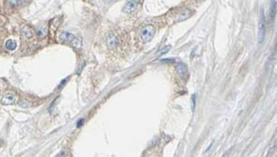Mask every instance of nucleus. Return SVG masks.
Wrapping results in <instances>:
<instances>
[{"label":"nucleus","instance_id":"obj_12","mask_svg":"<svg viewBox=\"0 0 277 157\" xmlns=\"http://www.w3.org/2000/svg\"><path fill=\"white\" fill-rule=\"evenodd\" d=\"M46 33H47L46 27H42L39 30L37 31V34H38V36H39L40 38H43L46 35Z\"/></svg>","mask_w":277,"mask_h":157},{"label":"nucleus","instance_id":"obj_10","mask_svg":"<svg viewBox=\"0 0 277 157\" xmlns=\"http://www.w3.org/2000/svg\"><path fill=\"white\" fill-rule=\"evenodd\" d=\"M5 46H6V48H7L8 50H9V51H14V50L17 48V42H16L14 39H9L6 41Z\"/></svg>","mask_w":277,"mask_h":157},{"label":"nucleus","instance_id":"obj_2","mask_svg":"<svg viewBox=\"0 0 277 157\" xmlns=\"http://www.w3.org/2000/svg\"><path fill=\"white\" fill-rule=\"evenodd\" d=\"M265 32H266L265 17H264V11L261 8L260 9V15H259V30H258V42L259 44L262 43L263 40H264Z\"/></svg>","mask_w":277,"mask_h":157},{"label":"nucleus","instance_id":"obj_9","mask_svg":"<svg viewBox=\"0 0 277 157\" xmlns=\"http://www.w3.org/2000/svg\"><path fill=\"white\" fill-rule=\"evenodd\" d=\"M74 38H75V36L73 34L67 32V31H63L59 35V39L62 41H66V42H71Z\"/></svg>","mask_w":277,"mask_h":157},{"label":"nucleus","instance_id":"obj_4","mask_svg":"<svg viewBox=\"0 0 277 157\" xmlns=\"http://www.w3.org/2000/svg\"><path fill=\"white\" fill-rule=\"evenodd\" d=\"M106 43H107V46L110 48V49H114L115 47H117L118 45V37L113 34V33H110L108 34L107 36V39H106Z\"/></svg>","mask_w":277,"mask_h":157},{"label":"nucleus","instance_id":"obj_8","mask_svg":"<svg viewBox=\"0 0 277 157\" xmlns=\"http://www.w3.org/2000/svg\"><path fill=\"white\" fill-rule=\"evenodd\" d=\"M276 15V0L271 1V7H270V21L274 22Z\"/></svg>","mask_w":277,"mask_h":157},{"label":"nucleus","instance_id":"obj_16","mask_svg":"<svg viewBox=\"0 0 277 157\" xmlns=\"http://www.w3.org/2000/svg\"><path fill=\"white\" fill-rule=\"evenodd\" d=\"M195 105H196V95L192 96V109L194 110L195 109Z\"/></svg>","mask_w":277,"mask_h":157},{"label":"nucleus","instance_id":"obj_17","mask_svg":"<svg viewBox=\"0 0 277 157\" xmlns=\"http://www.w3.org/2000/svg\"><path fill=\"white\" fill-rule=\"evenodd\" d=\"M83 122H84V119H83V118H82V119H79V121H78V123H77V127H78V128H79L80 126H82Z\"/></svg>","mask_w":277,"mask_h":157},{"label":"nucleus","instance_id":"obj_15","mask_svg":"<svg viewBox=\"0 0 277 157\" xmlns=\"http://www.w3.org/2000/svg\"><path fill=\"white\" fill-rule=\"evenodd\" d=\"M162 62H164V63H169V62H175V59L173 58H167V59H162L161 60Z\"/></svg>","mask_w":277,"mask_h":157},{"label":"nucleus","instance_id":"obj_7","mask_svg":"<svg viewBox=\"0 0 277 157\" xmlns=\"http://www.w3.org/2000/svg\"><path fill=\"white\" fill-rule=\"evenodd\" d=\"M177 71H178V76H179L180 77H183V78H184V77L187 76V74H188V68H187V65H186L185 63H182V62L178 63V66H177Z\"/></svg>","mask_w":277,"mask_h":157},{"label":"nucleus","instance_id":"obj_13","mask_svg":"<svg viewBox=\"0 0 277 157\" xmlns=\"http://www.w3.org/2000/svg\"><path fill=\"white\" fill-rule=\"evenodd\" d=\"M71 43H72V45H73L74 47H76V48H79V47L81 46V39L75 37V38L73 39V40L71 41Z\"/></svg>","mask_w":277,"mask_h":157},{"label":"nucleus","instance_id":"obj_5","mask_svg":"<svg viewBox=\"0 0 277 157\" xmlns=\"http://www.w3.org/2000/svg\"><path fill=\"white\" fill-rule=\"evenodd\" d=\"M191 15L190 10H189L188 8H184L182 10H180L176 16V20L177 21H182V20H187L188 18H189Z\"/></svg>","mask_w":277,"mask_h":157},{"label":"nucleus","instance_id":"obj_1","mask_svg":"<svg viewBox=\"0 0 277 157\" xmlns=\"http://www.w3.org/2000/svg\"><path fill=\"white\" fill-rule=\"evenodd\" d=\"M155 33V28L153 25H146L140 30V39L144 42H149L154 38Z\"/></svg>","mask_w":277,"mask_h":157},{"label":"nucleus","instance_id":"obj_18","mask_svg":"<svg viewBox=\"0 0 277 157\" xmlns=\"http://www.w3.org/2000/svg\"><path fill=\"white\" fill-rule=\"evenodd\" d=\"M198 1H202V0H198Z\"/></svg>","mask_w":277,"mask_h":157},{"label":"nucleus","instance_id":"obj_6","mask_svg":"<svg viewBox=\"0 0 277 157\" xmlns=\"http://www.w3.org/2000/svg\"><path fill=\"white\" fill-rule=\"evenodd\" d=\"M15 102H16V98L12 94H7L1 99L2 105H12Z\"/></svg>","mask_w":277,"mask_h":157},{"label":"nucleus","instance_id":"obj_11","mask_svg":"<svg viewBox=\"0 0 277 157\" xmlns=\"http://www.w3.org/2000/svg\"><path fill=\"white\" fill-rule=\"evenodd\" d=\"M170 49H171V46H170V45H167V46L164 47L163 49H161L158 53H157V56H158V57H160V56H162V55H164V54L167 53L170 51Z\"/></svg>","mask_w":277,"mask_h":157},{"label":"nucleus","instance_id":"obj_3","mask_svg":"<svg viewBox=\"0 0 277 157\" xmlns=\"http://www.w3.org/2000/svg\"><path fill=\"white\" fill-rule=\"evenodd\" d=\"M137 7H138V2L136 0H130L125 5L124 11L126 13H128V14H130V13H132V12H134L136 10Z\"/></svg>","mask_w":277,"mask_h":157},{"label":"nucleus","instance_id":"obj_14","mask_svg":"<svg viewBox=\"0 0 277 157\" xmlns=\"http://www.w3.org/2000/svg\"><path fill=\"white\" fill-rule=\"evenodd\" d=\"M19 105H20V107H22V108H29L32 106L31 102L28 100H20Z\"/></svg>","mask_w":277,"mask_h":157}]
</instances>
